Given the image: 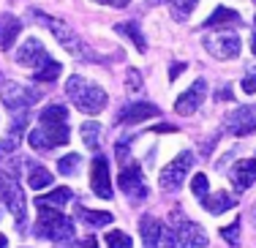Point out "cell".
I'll list each match as a JSON object with an SVG mask.
<instances>
[{"label": "cell", "instance_id": "1", "mask_svg": "<svg viewBox=\"0 0 256 248\" xmlns=\"http://www.w3.org/2000/svg\"><path fill=\"white\" fill-rule=\"evenodd\" d=\"M16 63L33 68V76L38 82H54L60 76V71H63L58 60L50 58V52L44 50V44H41L38 38H28L25 44L20 46V52H16Z\"/></svg>", "mask_w": 256, "mask_h": 248}, {"label": "cell", "instance_id": "2", "mask_svg": "<svg viewBox=\"0 0 256 248\" xmlns=\"http://www.w3.org/2000/svg\"><path fill=\"white\" fill-rule=\"evenodd\" d=\"M66 96H68L71 104L84 114H98L104 106H106V93H104V88H98L96 82L84 80V76H79V74L68 76V82H66Z\"/></svg>", "mask_w": 256, "mask_h": 248}, {"label": "cell", "instance_id": "3", "mask_svg": "<svg viewBox=\"0 0 256 248\" xmlns=\"http://www.w3.org/2000/svg\"><path fill=\"white\" fill-rule=\"evenodd\" d=\"M161 246L164 248H204L207 246V232L199 224L178 218L172 226L161 229Z\"/></svg>", "mask_w": 256, "mask_h": 248}, {"label": "cell", "instance_id": "4", "mask_svg": "<svg viewBox=\"0 0 256 248\" xmlns=\"http://www.w3.org/2000/svg\"><path fill=\"white\" fill-rule=\"evenodd\" d=\"M36 234L44 240H54V243H71L74 240V224L58 208H38Z\"/></svg>", "mask_w": 256, "mask_h": 248}, {"label": "cell", "instance_id": "5", "mask_svg": "<svg viewBox=\"0 0 256 248\" xmlns=\"http://www.w3.org/2000/svg\"><path fill=\"white\" fill-rule=\"evenodd\" d=\"M38 128L44 139L50 142V148L68 142V110L63 104H52L38 114Z\"/></svg>", "mask_w": 256, "mask_h": 248}, {"label": "cell", "instance_id": "6", "mask_svg": "<svg viewBox=\"0 0 256 248\" xmlns=\"http://www.w3.org/2000/svg\"><path fill=\"white\" fill-rule=\"evenodd\" d=\"M33 16H36L38 22H44V25L52 30V36L58 38V44L63 46V50H68L74 58H93V55L88 52V46L82 44V38H79V36H76L68 25H66V22L54 20V16H50V14H41V11H33Z\"/></svg>", "mask_w": 256, "mask_h": 248}, {"label": "cell", "instance_id": "7", "mask_svg": "<svg viewBox=\"0 0 256 248\" xmlns=\"http://www.w3.org/2000/svg\"><path fill=\"white\" fill-rule=\"evenodd\" d=\"M0 196H3L6 208L11 210V216L16 218V229H25L28 210H25V194H22L20 183L11 172H0Z\"/></svg>", "mask_w": 256, "mask_h": 248}, {"label": "cell", "instance_id": "8", "mask_svg": "<svg viewBox=\"0 0 256 248\" xmlns=\"http://www.w3.org/2000/svg\"><path fill=\"white\" fill-rule=\"evenodd\" d=\"M41 96H44V93H38L36 88H28V84H22V82H6L0 98H3L6 110L22 112V110H28V106L38 104Z\"/></svg>", "mask_w": 256, "mask_h": 248}, {"label": "cell", "instance_id": "9", "mask_svg": "<svg viewBox=\"0 0 256 248\" xmlns=\"http://www.w3.org/2000/svg\"><path fill=\"white\" fill-rule=\"evenodd\" d=\"M191 166H194V153L182 150L178 158H172L166 166H164V172H161V188L164 191H178L180 186H182V180L188 178Z\"/></svg>", "mask_w": 256, "mask_h": 248}, {"label": "cell", "instance_id": "10", "mask_svg": "<svg viewBox=\"0 0 256 248\" xmlns=\"http://www.w3.org/2000/svg\"><path fill=\"white\" fill-rule=\"evenodd\" d=\"M204 50L216 60H232L240 55V36L237 33H216L204 36Z\"/></svg>", "mask_w": 256, "mask_h": 248}, {"label": "cell", "instance_id": "11", "mask_svg": "<svg viewBox=\"0 0 256 248\" xmlns=\"http://www.w3.org/2000/svg\"><path fill=\"white\" fill-rule=\"evenodd\" d=\"M226 131L232 136H248L256 131V104L251 106H237L226 118Z\"/></svg>", "mask_w": 256, "mask_h": 248}, {"label": "cell", "instance_id": "12", "mask_svg": "<svg viewBox=\"0 0 256 248\" xmlns=\"http://www.w3.org/2000/svg\"><path fill=\"white\" fill-rule=\"evenodd\" d=\"M118 183H120V188H123V191L128 194V196L134 199V202H142V199L148 196L144 174H142V169H139L136 164H128V166H123V172H120Z\"/></svg>", "mask_w": 256, "mask_h": 248}, {"label": "cell", "instance_id": "13", "mask_svg": "<svg viewBox=\"0 0 256 248\" xmlns=\"http://www.w3.org/2000/svg\"><path fill=\"white\" fill-rule=\"evenodd\" d=\"M90 188L96 196L112 199V180H109V164L104 156H96L93 166H90Z\"/></svg>", "mask_w": 256, "mask_h": 248}, {"label": "cell", "instance_id": "14", "mask_svg": "<svg viewBox=\"0 0 256 248\" xmlns=\"http://www.w3.org/2000/svg\"><path fill=\"white\" fill-rule=\"evenodd\" d=\"M204 96H207V82L204 80H196L178 101H174V112H178V114H194L199 106H202Z\"/></svg>", "mask_w": 256, "mask_h": 248}, {"label": "cell", "instance_id": "15", "mask_svg": "<svg viewBox=\"0 0 256 248\" xmlns=\"http://www.w3.org/2000/svg\"><path fill=\"white\" fill-rule=\"evenodd\" d=\"M25 126H28V114H25V110H22V112L14 118L8 134L0 139V158H6V156H14L16 150H20V142H22V136H25Z\"/></svg>", "mask_w": 256, "mask_h": 248}, {"label": "cell", "instance_id": "16", "mask_svg": "<svg viewBox=\"0 0 256 248\" xmlns=\"http://www.w3.org/2000/svg\"><path fill=\"white\" fill-rule=\"evenodd\" d=\"M156 114H158V106H156V104H148V101H136V104H128V106H123V110H120L118 123L134 126V123H142V120L156 118Z\"/></svg>", "mask_w": 256, "mask_h": 248}, {"label": "cell", "instance_id": "17", "mask_svg": "<svg viewBox=\"0 0 256 248\" xmlns=\"http://www.w3.org/2000/svg\"><path fill=\"white\" fill-rule=\"evenodd\" d=\"M232 186H234L237 191H246L254 186L256 180V158H246V161H237L234 166H232Z\"/></svg>", "mask_w": 256, "mask_h": 248}, {"label": "cell", "instance_id": "18", "mask_svg": "<svg viewBox=\"0 0 256 248\" xmlns=\"http://www.w3.org/2000/svg\"><path fill=\"white\" fill-rule=\"evenodd\" d=\"M22 22L14 14H0V50H11L14 41L20 38Z\"/></svg>", "mask_w": 256, "mask_h": 248}, {"label": "cell", "instance_id": "19", "mask_svg": "<svg viewBox=\"0 0 256 248\" xmlns=\"http://www.w3.org/2000/svg\"><path fill=\"white\" fill-rule=\"evenodd\" d=\"M232 25H240V14L232 11L229 6H218L204 22V28H210V30H224V28H232Z\"/></svg>", "mask_w": 256, "mask_h": 248}, {"label": "cell", "instance_id": "20", "mask_svg": "<svg viewBox=\"0 0 256 248\" xmlns=\"http://www.w3.org/2000/svg\"><path fill=\"white\" fill-rule=\"evenodd\" d=\"M199 202L204 204V210H207V213L221 216V213H226V210L234 208V204H237V199L232 196V194H226V191H218V194H207L204 199H199Z\"/></svg>", "mask_w": 256, "mask_h": 248}, {"label": "cell", "instance_id": "21", "mask_svg": "<svg viewBox=\"0 0 256 248\" xmlns=\"http://www.w3.org/2000/svg\"><path fill=\"white\" fill-rule=\"evenodd\" d=\"M161 221L153 218V216H144L139 221V232H142V240H144V248H158L161 246Z\"/></svg>", "mask_w": 256, "mask_h": 248}, {"label": "cell", "instance_id": "22", "mask_svg": "<svg viewBox=\"0 0 256 248\" xmlns=\"http://www.w3.org/2000/svg\"><path fill=\"white\" fill-rule=\"evenodd\" d=\"M71 188H54L50 194H44V196H36V208H58V210H63L66 204L71 202Z\"/></svg>", "mask_w": 256, "mask_h": 248}, {"label": "cell", "instance_id": "23", "mask_svg": "<svg viewBox=\"0 0 256 248\" xmlns=\"http://www.w3.org/2000/svg\"><path fill=\"white\" fill-rule=\"evenodd\" d=\"M28 186H30L33 191L50 188V186H52V174H50V169H44L41 164L30 161V164H28Z\"/></svg>", "mask_w": 256, "mask_h": 248}, {"label": "cell", "instance_id": "24", "mask_svg": "<svg viewBox=\"0 0 256 248\" xmlns=\"http://www.w3.org/2000/svg\"><path fill=\"white\" fill-rule=\"evenodd\" d=\"M76 216H79V221L90 224V226H106V224L114 221L112 213H104V210H90V208H84V204H76Z\"/></svg>", "mask_w": 256, "mask_h": 248}, {"label": "cell", "instance_id": "25", "mask_svg": "<svg viewBox=\"0 0 256 248\" xmlns=\"http://www.w3.org/2000/svg\"><path fill=\"white\" fill-rule=\"evenodd\" d=\"M118 33H123L126 38H131L134 46H136L139 52H148V41H144L142 28H139L136 22H120V25H118Z\"/></svg>", "mask_w": 256, "mask_h": 248}, {"label": "cell", "instance_id": "26", "mask_svg": "<svg viewBox=\"0 0 256 248\" xmlns=\"http://www.w3.org/2000/svg\"><path fill=\"white\" fill-rule=\"evenodd\" d=\"M82 142H84V148H90V150H98V142H101V123H96V120H88V123H82Z\"/></svg>", "mask_w": 256, "mask_h": 248}, {"label": "cell", "instance_id": "27", "mask_svg": "<svg viewBox=\"0 0 256 248\" xmlns=\"http://www.w3.org/2000/svg\"><path fill=\"white\" fill-rule=\"evenodd\" d=\"M199 3V0H172V6H169V8H172V16H174V20H186V16L188 14H191V11H194V6H196Z\"/></svg>", "mask_w": 256, "mask_h": 248}, {"label": "cell", "instance_id": "28", "mask_svg": "<svg viewBox=\"0 0 256 248\" xmlns=\"http://www.w3.org/2000/svg\"><path fill=\"white\" fill-rule=\"evenodd\" d=\"M131 238H128L126 232H120V229H112V232H106V248H131Z\"/></svg>", "mask_w": 256, "mask_h": 248}, {"label": "cell", "instance_id": "29", "mask_svg": "<svg viewBox=\"0 0 256 248\" xmlns=\"http://www.w3.org/2000/svg\"><path fill=\"white\" fill-rule=\"evenodd\" d=\"M79 156L76 153H68V156H63V158L58 161V169H60V174H74L76 172V166H79Z\"/></svg>", "mask_w": 256, "mask_h": 248}, {"label": "cell", "instance_id": "30", "mask_svg": "<svg viewBox=\"0 0 256 248\" xmlns=\"http://www.w3.org/2000/svg\"><path fill=\"white\" fill-rule=\"evenodd\" d=\"M221 238L226 240L229 246H237V243H240V221H232L229 226H224V229H221Z\"/></svg>", "mask_w": 256, "mask_h": 248}, {"label": "cell", "instance_id": "31", "mask_svg": "<svg viewBox=\"0 0 256 248\" xmlns=\"http://www.w3.org/2000/svg\"><path fill=\"white\" fill-rule=\"evenodd\" d=\"M207 188H210V183H207V174H194V180H191L194 196L204 199V196H207Z\"/></svg>", "mask_w": 256, "mask_h": 248}, {"label": "cell", "instance_id": "32", "mask_svg": "<svg viewBox=\"0 0 256 248\" xmlns=\"http://www.w3.org/2000/svg\"><path fill=\"white\" fill-rule=\"evenodd\" d=\"M28 142H30V148H33V150H52L50 142H46L44 134H41V128L30 131V134H28Z\"/></svg>", "mask_w": 256, "mask_h": 248}, {"label": "cell", "instance_id": "33", "mask_svg": "<svg viewBox=\"0 0 256 248\" xmlns=\"http://www.w3.org/2000/svg\"><path fill=\"white\" fill-rule=\"evenodd\" d=\"M242 93H248V96L256 93V66L246 68V76H242Z\"/></svg>", "mask_w": 256, "mask_h": 248}, {"label": "cell", "instance_id": "34", "mask_svg": "<svg viewBox=\"0 0 256 248\" xmlns=\"http://www.w3.org/2000/svg\"><path fill=\"white\" fill-rule=\"evenodd\" d=\"M126 84L131 90H139L142 88V76H139V71L136 68H128V74H126Z\"/></svg>", "mask_w": 256, "mask_h": 248}, {"label": "cell", "instance_id": "35", "mask_svg": "<svg viewBox=\"0 0 256 248\" xmlns=\"http://www.w3.org/2000/svg\"><path fill=\"white\" fill-rule=\"evenodd\" d=\"M76 248H98V240H96V238H84Z\"/></svg>", "mask_w": 256, "mask_h": 248}, {"label": "cell", "instance_id": "36", "mask_svg": "<svg viewBox=\"0 0 256 248\" xmlns=\"http://www.w3.org/2000/svg\"><path fill=\"white\" fill-rule=\"evenodd\" d=\"M182 68H186V66H182V63H178V66H174V68H169V80H178V76L182 74Z\"/></svg>", "mask_w": 256, "mask_h": 248}, {"label": "cell", "instance_id": "37", "mask_svg": "<svg viewBox=\"0 0 256 248\" xmlns=\"http://www.w3.org/2000/svg\"><path fill=\"white\" fill-rule=\"evenodd\" d=\"M106 6H112V8H123V6H128L131 0H104Z\"/></svg>", "mask_w": 256, "mask_h": 248}, {"label": "cell", "instance_id": "38", "mask_svg": "<svg viewBox=\"0 0 256 248\" xmlns=\"http://www.w3.org/2000/svg\"><path fill=\"white\" fill-rule=\"evenodd\" d=\"M0 248H8V240H6V234H0Z\"/></svg>", "mask_w": 256, "mask_h": 248}, {"label": "cell", "instance_id": "39", "mask_svg": "<svg viewBox=\"0 0 256 248\" xmlns=\"http://www.w3.org/2000/svg\"><path fill=\"white\" fill-rule=\"evenodd\" d=\"M251 50H254V55H256V33H254V38H251Z\"/></svg>", "mask_w": 256, "mask_h": 248}, {"label": "cell", "instance_id": "40", "mask_svg": "<svg viewBox=\"0 0 256 248\" xmlns=\"http://www.w3.org/2000/svg\"><path fill=\"white\" fill-rule=\"evenodd\" d=\"M0 82H3V76H0Z\"/></svg>", "mask_w": 256, "mask_h": 248}, {"label": "cell", "instance_id": "41", "mask_svg": "<svg viewBox=\"0 0 256 248\" xmlns=\"http://www.w3.org/2000/svg\"><path fill=\"white\" fill-rule=\"evenodd\" d=\"M254 3H256V0H254Z\"/></svg>", "mask_w": 256, "mask_h": 248}, {"label": "cell", "instance_id": "42", "mask_svg": "<svg viewBox=\"0 0 256 248\" xmlns=\"http://www.w3.org/2000/svg\"><path fill=\"white\" fill-rule=\"evenodd\" d=\"M0 199H3V196H0Z\"/></svg>", "mask_w": 256, "mask_h": 248}]
</instances>
